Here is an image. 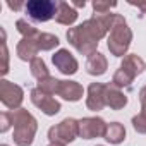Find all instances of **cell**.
<instances>
[{"instance_id": "6", "label": "cell", "mask_w": 146, "mask_h": 146, "mask_svg": "<svg viewBox=\"0 0 146 146\" xmlns=\"http://www.w3.org/2000/svg\"><path fill=\"white\" fill-rule=\"evenodd\" d=\"M0 102L4 103L5 108H9L11 112L12 110H17V108H23V102H24V91L19 84H14L7 79H2L0 81Z\"/></svg>"}, {"instance_id": "2", "label": "cell", "mask_w": 146, "mask_h": 146, "mask_svg": "<svg viewBox=\"0 0 146 146\" xmlns=\"http://www.w3.org/2000/svg\"><path fill=\"white\" fill-rule=\"evenodd\" d=\"M12 139L17 146H31L38 131V120L35 119V115L31 112H28L26 108H17L12 110Z\"/></svg>"}, {"instance_id": "10", "label": "cell", "mask_w": 146, "mask_h": 146, "mask_svg": "<svg viewBox=\"0 0 146 146\" xmlns=\"http://www.w3.org/2000/svg\"><path fill=\"white\" fill-rule=\"evenodd\" d=\"M105 107V84L91 83L86 90V108L91 112H100Z\"/></svg>"}, {"instance_id": "15", "label": "cell", "mask_w": 146, "mask_h": 146, "mask_svg": "<svg viewBox=\"0 0 146 146\" xmlns=\"http://www.w3.org/2000/svg\"><path fill=\"white\" fill-rule=\"evenodd\" d=\"M38 52H40V48L36 46V43L31 38H21V41L16 46V55L24 62H31L33 58H36Z\"/></svg>"}, {"instance_id": "31", "label": "cell", "mask_w": 146, "mask_h": 146, "mask_svg": "<svg viewBox=\"0 0 146 146\" xmlns=\"http://www.w3.org/2000/svg\"><path fill=\"white\" fill-rule=\"evenodd\" d=\"M48 146H64V144H58V143H50Z\"/></svg>"}, {"instance_id": "7", "label": "cell", "mask_w": 146, "mask_h": 146, "mask_svg": "<svg viewBox=\"0 0 146 146\" xmlns=\"http://www.w3.org/2000/svg\"><path fill=\"white\" fill-rule=\"evenodd\" d=\"M29 98H31V103H33L36 108H40V110H41L45 115H48V117H53V115H57V113L62 110V105H60L58 100H55L53 96L43 93V91L38 90V88H33V90H31Z\"/></svg>"}, {"instance_id": "20", "label": "cell", "mask_w": 146, "mask_h": 146, "mask_svg": "<svg viewBox=\"0 0 146 146\" xmlns=\"http://www.w3.org/2000/svg\"><path fill=\"white\" fill-rule=\"evenodd\" d=\"M134 81V78L129 74V72H125L122 67H119L115 72H113V78H112V84H115L117 88H127L131 86V83Z\"/></svg>"}, {"instance_id": "28", "label": "cell", "mask_w": 146, "mask_h": 146, "mask_svg": "<svg viewBox=\"0 0 146 146\" xmlns=\"http://www.w3.org/2000/svg\"><path fill=\"white\" fill-rule=\"evenodd\" d=\"M7 7L16 12V11H21L23 7H26V4H23V2H16V4L14 2H7Z\"/></svg>"}, {"instance_id": "4", "label": "cell", "mask_w": 146, "mask_h": 146, "mask_svg": "<svg viewBox=\"0 0 146 146\" xmlns=\"http://www.w3.org/2000/svg\"><path fill=\"white\" fill-rule=\"evenodd\" d=\"M76 137H79V120L72 119V117H67L48 129L50 143H58V144L65 146V144L72 143Z\"/></svg>"}, {"instance_id": "3", "label": "cell", "mask_w": 146, "mask_h": 146, "mask_svg": "<svg viewBox=\"0 0 146 146\" xmlns=\"http://www.w3.org/2000/svg\"><path fill=\"white\" fill-rule=\"evenodd\" d=\"M132 41V31L122 14H115L113 26L107 36V46L113 57H125Z\"/></svg>"}, {"instance_id": "13", "label": "cell", "mask_w": 146, "mask_h": 146, "mask_svg": "<svg viewBox=\"0 0 146 146\" xmlns=\"http://www.w3.org/2000/svg\"><path fill=\"white\" fill-rule=\"evenodd\" d=\"M79 14L78 11L70 5V2H64V0H57V14H55V23L64 24V26H72L78 21Z\"/></svg>"}, {"instance_id": "24", "label": "cell", "mask_w": 146, "mask_h": 146, "mask_svg": "<svg viewBox=\"0 0 146 146\" xmlns=\"http://www.w3.org/2000/svg\"><path fill=\"white\" fill-rule=\"evenodd\" d=\"M117 7V2H105V0H95L93 2V11L95 14H108L110 9Z\"/></svg>"}, {"instance_id": "19", "label": "cell", "mask_w": 146, "mask_h": 146, "mask_svg": "<svg viewBox=\"0 0 146 146\" xmlns=\"http://www.w3.org/2000/svg\"><path fill=\"white\" fill-rule=\"evenodd\" d=\"M29 70H31V76L36 78L38 81L50 78L48 67H46V64H45V60H43L41 57H36V58H33V60L29 62Z\"/></svg>"}, {"instance_id": "21", "label": "cell", "mask_w": 146, "mask_h": 146, "mask_svg": "<svg viewBox=\"0 0 146 146\" xmlns=\"http://www.w3.org/2000/svg\"><path fill=\"white\" fill-rule=\"evenodd\" d=\"M58 83H60V79H57V78L50 76V78H46V79H41V81H38L36 88H38V90H41L43 93H46V95L53 96V95H57Z\"/></svg>"}, {"instance_id": "27", "label": "cell", "mask_w": 146, "mask_h": 146, "mask_svg": "<svg viewBox=\"0 0 146 146\" xmlns=\"http://www.w3.org/2000/svg\"><path fill=\"white\" fill-rule=\"evenodd\" d=\"M139 103H141V113H144L146 115V86H143L141 90H139Z\"/></svg>"}, {"instance_id": "17", "label": "cell", "mask_w": 146, "mask_h": 146, "mask_svg": "<svg viewBox=\"0 0 146 146\" xmlns=\"http://www.w3.org/2000/svg\"><path fill=\"white\" fill-rule=\"evenodd\" d=\"M125 134L127 132H125L124 124H120V122H110V124H107V131H105L103 139L107 143H110V144H120L125 139Z\"/></svg>"}, {"instance_id": "1", "label": "cell", "mask_w": 146, "mask_h": 146, "mask_svg": "<svg viewBox=\"0 0 146 146\" xmlns=\"http://www.w3.org/2000/svg\"><path fill=\"white\" fill-rule=\"evenodd\" d=\"M115 14H93V17L83 21L81 24L69 28L65 33V38L70 46H74L81 55H93L98 52V43L108 36L112 26H113Z\"/></svg>"}, {"instance_id": "23", "label": "cell", "mask_w": 146, "mask_h": 146, "mask_svg": "<svg viewBox=\"0 0 146 146\" xmlns=\"http://www.w3.org/2000/svg\"><path fill=\"white\" fill-rule=\"evenodd\" d=\"M0 33H2V41H0V46H2V76H5L9 72V50H7L5 29L0 28Z\"/></svg>"}, {"instance_id": "33", "label": "cell", "mask_w": 146, "mask_h": 146, "mask_svg": "<svg viewBox=\"0 0 146 146\" xmlns=\"http://www.w3.org/2000/svg\"><path fill=\"white\" fill-rule=\"evenodd\" d=\"M2 146H9V144H2Z\"/></svg>"}, {"instance_id": "16", "label": "cell", "mask_w": 146, "mask_h": 146, "mask_svg": "<svg viewBox=\"0 0 146 146\" xmlns=\"http://www.w3.org/2000/svg\"><path fill=\"white\" fill-rule=\"evenodd\" d=\"M120 67H122L125 72H129L132 78H136V76H139L141 72L146 69V64H144V60H143L137 53H127V55L122 58Z\"/></svg>"}, {"instance_id": "5", "label": "cell", "mask_w": 146, "mask_h": 146, "mask_svg": "<svg viewBox=\"0 0 146 146\" xmlns=\"http://www.w3.org/2000/svg\"><path fill=\"white\" fill-rule=\"evenodd\" d=\"M24 12L36 23H46L50 19H55L57 0H28Z\"/></svg>"}, {"instance_id": "12", "label": "cell", "mask_w": 146, "mask_h": 146, "mask_svg": "<svg viewBox=\"0 0 146 146\" xmlns=\"http://www.w3.org/2000/svg\"><path fill=\"white\" fill-rule=\"evenodd\" d=\"M127 102L129 100L120 88H117L112 83L105 84V105L110 107V110H122L127 105Z\"/></svg>"}, {"instance_id": "8", "label": "cell", "mask_w": 146, "mask_h": 146, "mask_svg": "<svg viewBox=\"0 0 146 146\" xmlns=\"http://www.w3.org/2000/svg\"><path fill=\"white\" fill-rule=\"evenodd\" d=\"M107 131V122L102 117H83L79 119V137L83 139H95L103 137Z\"/></svg>"}, {"instance_id": "25", "label": "cell", "mask_w": 146, "mask_h": 146, "mask_svg": "<svg viewBox=\"0 0 146 146\" xmlns=\"http://www.w3.org/2000/svg\"><path fill=\"white\" fill-rule=\"evenodd\" d=\"M132 127H134V131L136 132H139V134H146V115L144 113H137V115H134L132 117Z\"/></svg>"}, {"instance_id": "18", "label": "cell", "mask_w": 146, "mask_h": 146, "mask_svg": "<svg viewBox=\"0 0 146 146\" xmlns=\"http://www.w3.org/2000/svg\"><path fill=\"white\" fill-rule=\"evenodd\" d=\"M31 40L36 43V46L41 52H50V50H53V48H57L60 45V40L55 35H52V33H41V31H38L35 36H31Z\"/></svg>"}, {"instance_id": "30", "label": "cell", "mask_w": 146, "mask_h": 146, "mask_svg": "<svg viewBox=\"0 0 146 146\" xmlns=\"http://www.w3.org/2000/svg\"><path fill=\"white\" fill-rule=\"evenodd\" d=\"M70 5L78 11V9H84L86 7V2H84V0H83V2H70Z\"/></svg>"}, {"instance_id": "29", "label": "cell", "mask_w": 146, "mask_h": 146, "mask_svg": "<svg viewBox=\"0 0 146 146\" xmlns=\"http://www.w3.org/2000/svg\"><path fill=\"white\" fill-rule=\"evenodd\" d=\"M131 5H136L143 14H146V0H144V2H131Z\"/></svg>"}, {"instance_id": "11", "label": "cell", "mask_w": 146, "mask_h": 146, "mask_svg": "<svg viewBox=\"0 0 146 146\" xmlns=\"http://www.w3.org/2000/svg\"><path fill=\"white\" fill-rule=\"evenodd\" d=\"M57 95L65 100V102H79L84 96V88L78 81H69V79H60Z\"/></svg>"}, {"instance_id": "26", "label": "cell", "mask_w": 146, "mask_h": 146, "mask_svg": "<svg viewBox=\"0 0 146 146\" xmlns=\"http://www.w3.org/2000/svg\"><path fill=\"white\" fill-rule=\"evenodd\" d=\"M12 113L11 112H2L0 113V132L5 134L11 127H12Z\"/></svg>"}, {"instance_id": "32", "label": "cell", "mask_w": 146, "mask_h": 146, "mask_svg": "<svg viewBox=\"0 0 146 146\" xmlns=\"http://www.w3.org/2000/svg\"><path fill=\"white\" fill-rule=\"evenodd\" d=\"M96 146H105V144H96Z\"/></svg>"}, {"instance_id": "14", "label": "cell", "mask_w": 146, "mask_h": 146, "mask_svg": "<svg viewBox=\"0 0 146 146\" xmlns=\"http://www.w3.org/2000/svg\"><path fill=\"white\" fill-rule=\"evenodd\" d=\"M84 69L90 76H103L107 69H108V60L107 57L102 53V52H95L93 55H90L86 58V64H84Z\"/></svg>"}, {"instance_id": "22", "label": "cell", "mask_w": 146, "mask_h": 146, "mask_svg": "<svg viewBox=\"0 0 146 146\" xmlns=\"http://www.w3.org/2000/svg\"><path fill=\"white\" fill-rule=\"evenodd\" d=\"M16 28H17V31H19V35L23 38H31V36H35L38 33V29L31 23H28L26 19H17L16 21Z\"/></svg>"}, {"instance_id": "9", "label": "cell", "mask_w": 146, "mask_h": 146, "mask_svg": "<svg viewBox=\"0 0 146 146\" xmlns=\"http://www.w3.org/2000/svg\"><path fill=\"white\" fill-rule=\"evenodd\" d=\"M52 62L64 76H74L78 72V69H79V64H78L76 57L72 55L67 48H58L52 55Z\"/></svg>"}]
</instances>
